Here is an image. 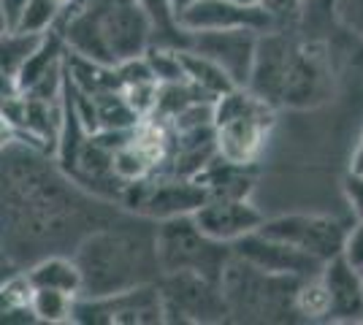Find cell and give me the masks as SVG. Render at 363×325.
<instances>
[{"label": "cell", "instance_id": "cell-17", "mask_svg": "<svg viewBox=\"0 0 363 325\" xmlns=\"http://www.w3.org/2000/svg\"><path fill=\"white\" fill-rule=\"evenodd\" d=\"M92 98H95L98 130H130L141 122V117L128 103L122 90H104V93L92 95Z\"/></svg>", "mask_w": 363, "mask_h": 325}, {"label": "cell", "instance_id": "cell-5", "mask_svg": "<svg viewBox=\"0 0 363 325\" xmlns=\"http://www.w3.org/2000/svg\"><path fill=\"white\" fill-rule=\"evenodd\" d=\"M333 93V71L328 49L315 41H296L288 79L282 87L279 106L288 108H315L325 103Z\"/></svg>", "mask_w": 363, "mask_h": 325}, {"label": "cell", "instance_id": "cell-31", "mask_svg": "<svg viewBox=\"0 0 363 325\" xmlns=\"http://www.w3.org/2000/svg\"><path fill=\"white\" fill-rule=\"evenodd\" d=\"M6 30H11V28H9V22H6V16H3V11H0V35H3V33Z\"/></svg>", "mask_w": 363, "mask_h": 325}, {"label": "cell", "instance_id": "cell-28", "mask_svg": "<svg viewBox=\"0 0 363 325\" xmlns=\"http://www.w3.org/2000/svg\"><path fill=\"white\" fill-rule=\"evenodd\" d=\"M14 277H16L14 268L6 263V261H0V287H3V285H9V282H11Z\"/></svg>", "mask_w": 363, "mask_h": 325}, {"label": "cell", "instance_id": "cell-2", "mask_svg": "<svg viewBox=\"0 0 363 325\" xmlns=\"http://www.w3.org/2000/svg\"><path fill=\"white\" fill-rule=\"evenodd\" d=\"M277 122V106L247 87H230L214 101L217 157L233 166H255Z\"/></svg>", "mask_w": 363, "mask_h": 325}, {"label": "cell", "instance_id": "cell-29", "mask_svg": "<svg viewBox=\"0 0 363 325\" xmlns=\"http://www.w3.org/2000/svg\"><path fill=\"white\" fill-rule=\"evenodd\" d=\"M350 171H358V173H363V136H361V141H358L355 155H352V166H350Z\"/></svg>", "mask_w": 363, "mask_h": 325}, {"label": "cell", "instance_id": "cell-20", "mask_svg": "<svg viewBox=\"0 0 363 325\" xmlns=\"http://www.w3.org/2000/svg\"><path fill=\"white\" fill-rule=\"evenodd\" d=\"M44 33H25V30H6L0 35V74L16 76L22 62L33 55V49L41 44Z\"/></svg>", "mask_w": 363, "mask_h": 325}, {"label": "cell", "instance_id": "cell-1", "mask_svg": "<svg viewBox=\"0 0 363 325\" xmlns=\"http://www.w3.org/2000/svg\"><path fill=\"white\" fill-rule=\"evenodd\" d=\"M301 277L269 274L242 258L230 255L220 274V290L228 314L247 323H285L296 317V287Z\"/></svg>", "mask_w": 363, "mask_h": 325}, {"label": "cell", "instance_id": "cell-3", "mask_svg": "<svg viewBox=\"0 0 363 325\" xmlns=\"http://www.w3.org/2000/svg\"><path fill=\"white\" fill-rule=\"evenodd\" d=\"M230 244L206 239L196 228L193 217H171L163 219L155 236V261L163 274L174 271H196L201 277L220 282V274L230 258Z\"/></svg>", "mask_w": 363, "mask_h": 325}, {"label": "cell", "instance_id": "cell-30", "mask_svg": "<svg viewBox=\"0 0 363 325\" xmlns=\"http://www.w3.org/2000/svg\"><path fill=\"white\" fill-rule=\"evenodd\" d=\"M193 3H196V0H168V6H171V14H174V16L179 14V11H184L187 6H193Z\"/></svg>", "mask_w": 363, "mask_h": 325}, {"label": "cell", "instance_id": "cell-33", "mask_svg": "<svg viewBox=\"0 0 363 325\" xmlns=\"http://www.w3.org/2000/svg\"><path fill=\"white\" fill-rule=\"evenodd\" d=\"M361 277H363V268H361Z\"/></svg>", "mask_w": 363, "mask_h": 325}, {"label": "cell", "instance_id": "cell-4", "mask_svg": "<svg viewBox=\"0 0 363 325\" xmlns=\"http://www.w3.org/2000/svg\"><path fill=\"white\" fill-rule=\"evenodd\" d=\"M125 201L138 215L150 219H171V217L193 215L201 203H206V187L198 179L171 176V173H152L147 179H138L125 185Z\"/></svg>", "mask_w": 363, "mask_h": 325}, {"label": "cell", "instance_id": "cell-21", "mask_svg": "<svg viewBox=\"0 0 363 325\" xmlns=\"http://www.w3.org/2000/svg\"><path fill=\"white\" fill-rule=\"evenodd\" d=\"M111 173L122 185H130V182L152 176V163L133 147V141H128L125 147L111 152Z\"/></svg>", "mask_w": 363, "mask_h": 325}, {"label": "cell", "instance_id": "cell-25", "mask_svg": "<svg viewBox=\"0 0 363 325\" xmlns=\"http://www.w3.org/2000/svg\"><path fill=\"white\" fill-rule=\"evenodd\" d=\"M342 190H345V198H347L355 219H363V173L350 171L342 182Z\"/></svg>", "mask_w": 363, "mask_h": 325}, {"label": "cell", "instance_id": "cell-19", "mask_svg": "<svg viewBox=\"0 0 363 325\" xmlns=\"http://www.w3.org/2000/svg\"><path fill=\"white\" fill-rule=\"evenodd\" d=\"M293 307H296V317H298V320H328L331 298H328L325 282L320 279V274L318 277H306L298 282Z\"/></svg>", "mask_w": 363, "mask_h": 325}, {"label": "cell", "instance_id": "cell-12", "mask_svg": "<svg viewBox=\"0 0 363 325\" xmlns=\"http://www.w3.org/2000/svg\"><path fill=\"white\" fill-rule=\"evenodd\" d=\"M190 217L198 231L220 244L239 241L242 236L257 231L266 219L250 198H206Z\"/></svg>", "mask_w": 363, "mask_h": 325}, {"label": "cell", "instance_id": "cell-6", "mask_svg": "<svg viewBox=\"0 0 363 325\" xmlns=\"http://www.w3.org/2000/svg\"><path fill=\"white\" fill-rule=\"evenodd\" d=\"M163 314H174L171 320L187 323H220L228 317V307L220 282L201 277L196 271H174L166 274V285L160 290Z\"/></svg>", "mask_w": 363, "mask_h": 325}, {"label": "cell", "instance_id": "cell-10", "mask_svg": "<svg viewBox=\"0 0 363 325\" xmlns=\"http://www.w3.org/2000/svg\"><path fill=\"white\" fill-rule=\"evenodd\" d=\"M257 30L233 28V30H203L187 33V49L214 60L225 71L236 87H247L252 57H255Z\"/></svg>", "mask_w": 363, "mask_h": 325}, {"label": "cell", "instance_id": "cell-13", "mask_svg": "<svg viewBox=\"0 0 363 325\" xmlns=\"http://www.w3.org/2000/svg\"><path fill=\"white\" fill-rule=\"evenodd\" d=\"M320 279L331 298L328 320L339 323H358L363 320V277L355 266H350L342 255L325 261L320 268Z\"/></svg>", "mask_w": 363, "mask_h": 325}, {"label": "cell", "instance_id": "cell-7", "mask_svg": "<svg viewBox=\"0 0 363 325\" xmlns=\"http://www.w3.org/2000/svg\"><path fill=\"white\" fill-rule=\"evenodd\" d=\"M257 233L285 241L290 247L301 249L306 255L318 258V261H331L336 255H342V244H345V233L347 228L333 219V217L323 215H282L263 219Z\"/></svg>", "mask_w": 363, "mask_h": 325}, {"label": "cell", "instance_id": "cell-26", "mask_svg": "<svg viewBox=\"0 0 363 325\" xmlns=\"http://www.w3.org/2000/svg\"><path fill=\"white\" fill-rule=\"evenodd\" d=\"M28 3H30V0H0V11H3V16H6V22H9L11 30H16V25H19V19L25 14Z\"/></svg>", "mask_w": 363, "mask_h": 325}, {"label": "cell", "instance_id": "cell-11", "mask_svg": "<svg viewBox=\"0 0 363 325\" xmlns=\"http://www.w3.org/2000/svg\"><path fill=\"white\" fill-rule=\"evenodd\" d=\"M230 252L236 258H242L247 263L257 266L269 274H288V277H318L320 268H323V261L306 255L301 249L290 247L285 241H277V239H269L263 233H247L239 241L230 244Z\"/></svg>", "mask_w": 363, "mask_h": 325}, {"label": "cell", "instance_id": "cell-22", "mask_svg": "<svg viewBox=\"0 0 363 325\" xmlns=\"http://www.w3.org/2000/svg\"><path fill=\"white\" fill-rule=\"evenodd\" d=\"M144 57L150 62L157 84H163V81H182V79H184V68H182V57L177 47L152 44V47L144 52Z\"/></svg>", "mask_w": 363, "mask_h": 325}, {"label": "cell", "instance_id": "cell-32", "mask_svg": "<svg viewBox=\"0 0 363 325\" xmlns=\"http://www.w3.org/2000/svg\"><path fill=\"white\" fill-rule=\"evenodd\" d=\"M233 3H242V6H260V0H233Z\"/></svg>", "mask_w": 363, "mask_h": 325}, {"label": "cell", "instance_id": "cell-9", "mask_svg": "<svg viewBox=\"0 0 363 325\" xmlns=\"http://www.w3.org/2000/svg\"><path fill=\"white\" fill-rule=\"evenodd\" d=\"M293 49H296V38L290 33L279 30V28L260 33L250 79H247V90H252L257 98H263L266 103L279 108L282 87L288 79L290 60H293Z\"/></svg>", "mask_w": 363, "mask_h": 325}, {"label": "cell", "instance_id": "cell-23", "mask_svg": "<svg viewBox=\"0 0 363 325\" xmlns=\"http://www.w3.org/2000/svg\"><path fill=\"white\" fill-rule=\"evenodd\" d=\"M333 11L342 28H347L350 35L363 41V0H336Z\"/></svg>", "mask_w": 363, "mask_h": 325}, {"label": "cell", "instance_id": "cell-27", "mask_svg": "<svg viewBox=\"0 0 363 325\" xmlns=\"http://www.w3.org/2000/svg\"><path fill=\"white\" fill-rule=\"evenodd\" d=\"M14 139H16V136H14V125H11L9 120H6V117H3V114H0V149H3L6 144H11Z\"/></svg>", "mask_w": 363, "mask_h": 325}, {"label": "cell", "instance_id": "cell-8", "mask_svg": "<svg viewBox=\"0 0 363 325\" xmlns=\"http://www.w3.org/2000/svg\"><path fill=\"white\" fill-rule=\"evenodd\" d=\"M177 28L184 33L203 30H233V28H250V30H272L279 28L277 16L263 6H242L233 0H196L184 11L174 16Z\"/></svg>", "mask_w": 363, "mask_h": 325}, {"label": "cell", "instance_id": "cell-15", "mask_svg": "<svg viewBox=\"0 0 363 325\" xmlns=\"http://www.w3.org/2000/svg\"><path fill=\"white\" fill-rule=\"evenodd\" d=\"M179 57H182V68H184V79L190 84H196L203 95L214 98V101L223 93H228L230 87H236L225 71L214 60H209V57H203V55H198V52H193V49L187 47L179 49Z\"/></svg>", "mask_w": 363, "mask_h": 325}, {"label": "cell", "instance_id": "cell-18", "mask_svg": "<svg viewBox=\"0 0 363 325\" xmlns=\"http://www.w3.org/2000/svg\"><path fill=\"white\" fill-rule=\"evenodd\" d=\"M74 301L76 295L55 290V287H30L28 307L33 317L41 323H68L74 320Z\"/></svg>", "mask_w": 363, "mask_h": 325}, {"label": "cell", "instance_id": "cell-24", "mask_svg": "<svg viewBox=\"0 0 363 325\" xmlns=\"http://www.w3.org/2000/svg\"><path fill=\"white\" fill-rule=\"evenodd\" d=\"M342 258L350 266H355L358 271L363 268V219H355V225L345 233V244H342Z\"/></svg>", "mask_w": 363, "mask_h": 325}, {"label": "cell", "instance_id": "cell-16", "mask_svg": "<svg viewBox=\"0 0 363 325\" xmlns=\"http://www.w3.org/2000/svg\"><path fill=\"white\" fill-rule=\"evenodd\" d=\"M25 279L30 282V287H55L62 293L79 295L84 287V274L74 261L65 258H46L38 266H33L25 274Z\"/></svg>", "mask_w": 363, "mask_h": 325}, {"label": "cell", "instance_id": "cell-14", "mask_svg": "<svg viewBox=\"0 0 363 325\" xmlns=\"http://www.w3.org/2000/svg\"><path fill=\"white\" fill-rule=\"evenodd\" d=\"M196 179L206 187L209 198H250L255 185L252 166H233L223 157H214L209 169L201 171Z\"/></svg>", "mask_w": 363, "mask_h": 325}]
</instances>
